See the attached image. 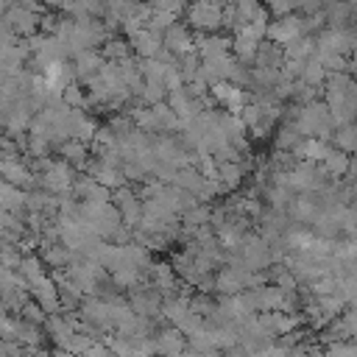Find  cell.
<instances>
[{
  "instance_id": "obj_6",
  "label": "cell",
  "mask_w": 357,
  "mask_h": 357,
  "mask_svg": "<svg viewBox=\"0 0 357 357\" xmlns=\"http://www.w3.org/2000/svg\"><path fill=\"white\" fill-rule=\"evenodd\" d=\"M28 287L33 290V298H36V304H39L45 312H56V310H59V296H56V284H53V279L39 276V279H33Z\"/></svg>"
},
{
  "instance_id": "obj_10",
  "label": "cell",
  "mask_w": 357,
  "mask_h": 357,
  "mask_svg": "<svg viewBox=\"0 0 357 357\" xmlns=\"http://www.w3.org/2000/svg\"><path fill=\"white\" fill-rule=\"evenodd\" d=\"M61 153H64V162L70 167H84L86 165V145L78 142V139H70L61 145Z\"/></svg>"
},
{
  "instance_id": "obj_3",
  "label": "cell",
  "mask_w": 357,
  "mask_h": 357,
  "mask_svg": "<svg viewBox=\"0 0 357 357\" xmlns=\"http://www.w3.org/2000/svg\"><path fill=\"white\" fill-rule=\"evenodd\" d=\"M223 22V14L218 6H209V3H195L190 8V25L192 28H201V31H215L218 25Z\"/></svg>"
},
{
  "instance_id": "obj_8",
  "label": "cell",
  "mask_w": 357,
  "mask_h": 357,
  "mask_svg": "<svg viewBox=\"0 0 357 357\" xmlns=\"http://www.w3.org/2000/svg\"><path fill=\"white\" fill-rule=\"evenodd\" d=\"M131 45H134V50L142 59H153L159 53V47H162V36L159 33H151L148 28H139V31L131 33Z\"/></svg>"
},
{
  "instance_id": "obj_7",
  "label": "cell",
  "mask_w": 357,
  "mask_h": 357,
  "mask_svg": "<svg viewBox=\"0 0 357 357\" xmlns=\"http://www.w3.org/2000/svg\"><path fill=\"white\" fill-rule=\"evenodd\" d=\"M153 354H159V357H181L184 354V335L178 329H165L153 340Z\"/></svg>"
},
{
  "instance_id": "obj_1",
  "label": "cell",
  "mask_w": 357,
  "mask_h": 357,
  "mask_svg": "<svg viewBox=\"0 0 357 357\" xmlns=\"http://www.w3.org/2000/svg\"><path fill=\"white\" fill-rule=\"evenodd\" d=\"M296 128L301 134H310L315 139H326L329 131L335 128V120L329 114V109L324 103H310L298 117H296Z\"/></svg>"
},
{
  "instance_id": "obj_9",
  "label": "cell",
  "mask_w": 357,
  "mask_h": 357,
  "mask_svg": "<svg viewBox=\"0 0 357 357\" xmlns=\"http://www.w3.org/2000/svg\"><path fill=\"white\" fill-rule=\"evenodd\" d=\"M100 67H103V59H100L98 53L81 50V53L75 56V75H78V78H84V81L95 78V75L100 73Z\"/></svg>"
},
{
  "instance_id": "obj_2",
  "label": "cell",
  "mask_w": 357,
  "mask_h": 357,
  "mask_svg": "<svg viewBox=\"0 0 357 357\" xmlns=\"http://www.w3.org/2000/svg\"><path fill=\"white\" fill-rule=\"evenodd\" d=\"M42 184L47 192H56V195H64L73 184V167L67 162H53L47 165L45 162V176H42Z\"/></svg>"
},
{
  "instance_id": "obj_5",
  "label": "cell",
  "mask_w": 357,
  "mask_h": 357,
  "mask_svg": "<svg viewBox=\"0 0 357 357\" xmlns=\"http://www.w3.org/2000/svg\"><path fill=\"white\" fill-rule=\"evenodd\" d=\"M301 33L304 31H301V20L298 17H284V20H279V22H273V25L265 28V36L273 39L276 45H287V42H293Z\"/></svg>"
},
{
  "instance_id": "obj_11",
  "label": "cell",
  "mask_w": 357,
  "mask_h": 357,
  "mask_svg": "<svg viewBox=\"0 0 357 357\" xmlns=\"http://www.w3.org/2000/svg\"><path fill=\"white\" fill-rule=\"evenodd\" d=\"M64 100H67V103H73V106L86 103V98H84V92H81L78 86H64Z\"/></svg>"
},
{
  "instance_id": "obj_4",
  "label": "cell",
  "mask_w": 357,
  "mask_h": 357,
  "mask_svg": "<svg viewBox=\"0 0 357 357\" xmlns=\"http://www.w3.org/2000/svg\"><path fill=\"white\" fill-rule=\"evenodd\" d=\"M0 173H3V178H6V184H11V187H31V184H33V173H31L17 156L0 159Z\"/></svg>"
}]
</instances>
